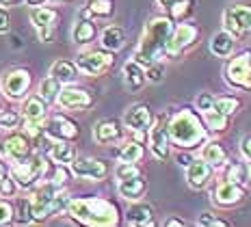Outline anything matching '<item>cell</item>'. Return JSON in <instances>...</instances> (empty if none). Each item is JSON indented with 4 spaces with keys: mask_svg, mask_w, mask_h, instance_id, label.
<instances>
[{
    "mask_svg": "<svg viewBox=\"0 0 251 227\" xmlns=\"http://www.w3.org/2000/svg\"><path fill=\"white\" fill-rule=\"evenodd\" d=\"M24 2L28 4V7H39V4H46L48 0H24Z\"/></svg>",
    "mask_w": 251,
    "mask_h": 227,
    "instance_id": "cell-54",
    "label": "cell"
},
{
    "mask_svg": "<svg viewBox=\"0 0 251 227\" xmlns=\"http://www.w3.org/2000/svg\"><path fill=\"white\" fill-rule=\"evenodd\" d=\"M174 2H176V0H156V4H158V7L163 9V11H167V9H169Z\"/></svg>",
    "mask_w": 251,
    "mask_h": 227,
    "instance_id": "cell-53",
    "label": "cell"
},
{
    "mask_svg": "<svg viewBox=\"0 0 251 227\" xmlns=\"http://www.w3.org/2000/svg\"><path fill=\"white\" fill-rule=\"evenodd\" d=\"M167 130H169L171 145L177 150L195 151L203 145V141L210 136L208 128L203 126L200 110L191 106H182L174 115L167 117Z\"/></svg>",
    "mask_w": 251,
    "mask_h": 227,
    "instance_id": "cell-1",
    "label": "cell"
},
{
    "mask_svg": "<svg viewBox=\"0 0 251 227\" xmlns=\"http://www.w3.org/2000/svg\"><path fill=\"white\" fill-rule=\"evenodd\" d=\"M174 26H176V22L169 15H156V18H151L148 26H145L143 35H141L132 59L143 67L158 61V59H163L167 41H169L171 33H174Z\"/></svg>",
    "mask_w": 251,
    "mask_h": 227,
    "instance_id": "cell-3",
    "label": "cell"
},
{
    "mask_svg": "<svg viewBox=\"0 0 251 227\" xmlns=\"http://www.w3.org/2000/svg\"><path fill=\"white\" fill-rule=\"evenodd\" d=\"M78 67L74 61L70 59H56L54 63L50 65V76L56 78L61 84H74L78 80Z\"/></svg>",
    "mask_w": 251,
    "mask_h": 227,
    "instance_id": "cell-28",
    "label": "cell"
},
{
    "mask_svg": "<svg viewBox=\"0 0 251 227\" xmlns=\"http://www.w3.org/2000/svg\"><path fill=\"white\" fill-rule=\"evenodd\" d=\"M117 191L126 202H130V203L139 202V199H143L145 193H148V179L143 177V173H141V176H134V177H128V179H119Z\"/></svg>",
    "mask_w": 251,
    "mask_h": 227,
    "instance_id": "cell-24",
    "label": "cell"
},
{
    "mask_svg": "<svg viewBox=\"0 0 251 227\" xmlns=\"http://www.w3.org/2000/svg\"><path fill=\"white\" fill-rule=\"evenodd\" d=\"M126 46V30L117 24H111L100 33V48L108 52H119Z\"/></svg>",
    "mask_w": 251,
    "mask_h": 227,
    "instance_id": "cell-30",
    "label": "cell"
},
{
    "mask_svg": "<svg viewBox=\"0 0 251 227\" xmlns=\"http://www.w3.org/2000/svg\"><path fill=\"white\" fill-rule=\"evenodd\" d=\"M30 203H33V223H46L56 214H63L70 203V193L63 186H56L54 182L46 179L39 182L35 188H30Z\"/></svg>",
    "mask_w": 251,
    "mask_h": 227,
    "instance_id": "cell-4",
    "label": "cell"
},
{
    "mask_svg": "<svg viewBox=\"0 0 251 227\" xmlns=\"http://www.w3.org/2000/svg\"><path fill=\"white\" fill-rule=\"evenodd\" d=\"M65 212L72 221L89 227H117L122 223L117 203L102 197H72Z\"/></svg>",
    "mask_w": 251,
    "mask_h": 227,
    "instance_id": "cell-2",
    "label": "cell"
},
{
    "mask_svg": "<svg viewBox=\"0 0 251 227\" xmlns=\"http://www.w3.org/2000/svg\"><path fill=\"white\" fill-rule=\"evenodd\" d=\"M33 141L24 134L22 130H11L9 136L2 141V156L9 162H20L24 158H28L33 154Z\"/></svg>",
    "mask_w": 251,
    "mask_h": 227,
    "instance_id": "cell-17",
    "label": "cell"
},
{
    "mask_svg": "<svg viewBox=\"0 0 251 227\" xmlns=\"http://www.w3.org/2000/svg\"><path fill=\"white\" fill-rule=\"evenodd\" d=\"M165 227H186V221L180 219V216H167V219L163 221Z\"/></svg>",
    "mask_w": 251,
    "mask_h": 227,
    "instance_id": "cell-50",
    "label": "cell"
},
{
    "mask_svg": "<svg viewBox=\"0 0 251 227\" xmlns=\"http://www.w3.org/2000/svg\"><path fill=\"white\" fill-rule=\"evenodd\" d=\"M76 67L80 74L87 76H102L113 67L115 63V52H108L104 48H87L76 54Z\"/></svg>",
    "mask_w": 251,
    "mask_h": 227,
    "instance_id": "cell-9",
    "label": "cell"
},
{
    "mask_svg": "<svg viewBox=\"0 0 251 227\" xmlns=\"http://www.w3.org/2000/svg\"><path fill=\"white\" fill-rule=\"evenodd\" d=\"M148 147L154 160L165 162L171 156V139L169 130H167V115H158L151 121L148 130Z\"/></svg>",
    "mask_w": 251,
    "mask_h": 227,
    "instance_id": "cell-11",
    "label": "cell"
},
{
    "mask_svg": "<svg viewBox=\"0 0 251 227\" xmlns=\"http://www.w3.org/2000/svg\"><path fill=\"white\" fill-rule=\"evenodd\" d=\"M200 227H229L232 223H229L227 219H221L219 214L210 212V210H206V212L197 214V221H195Z\"/></svg>",
    "mask_w": 251,
    "mask_h": 227,
    "instance_id": "cell-40",
    "label": "cell"
},
{
    "mask_svg": "<svg viewBox=\"0 0 251 227\" xmlns=\"http://www.w3.org/2000/svg\"><path fill=\"white\" fill-rule=\"evenodd\" d=\"M78 156L74 141H50V145L46 147V158L54 165H67Z\"/></svg>",
    "mask_w": 251,
    "mask_h": 227,
    "instance_id": "cell-23",
    "label": "cell"
},
{
    "mask_svg": "<svg viewBox=\"0 0 251 227\" xmlns=\"http://www.w3.org/2000/svg\"><path fill=\"white\" fill-rule=\"evenodd\" d=\"M234 50H236V39L227 30L221 28L219 33H214L210 37V52L217 59H227V56L234 54Z\"/></svg>",
    "mask_w": 251,
    "mask_h": 227,
    "instance_id": "cell-27",
    "label": "cell"
},
{
    "mask_svg": "<svg viewBox=\"0 0 251 227\" xmlns=\"http://www.w3.org/2000/svg\"><path fill=\"white\" fill-rule=\"evenodd\" d=\"M61 87L63 84L56 80V78H52V76H46L44 80L39 82V87H37V96L44 100L46 104H56V98H59V91H61Z\"/></svg>",
    "mask_w": 251,
    "mask_h": 227,
    "instance_id": "cell-35",
    "label": "cell"
},
{
    "mask_svg": "<svg viewBox=\"0 0 251 227\" xmlns=\"http://www.w3.org/2000/svg\"><path fill=\"white\" fill-rule=\"evenodd\" d=\"M223 80L234 91L251 93V50L245 48L227 56V63L223 67Z\"/></svg>",
    "mask_w": 251,
    "mask_h": 227,
    "instance_id": "cell-6",
    "label": "cell"
},
{
    "mask_svg": "<svg viewBox=\"0 0 251 227\" xmlns=\"http://www.w3.org/2000/svg\"><path fill=\"white\" fill-rule=\"evenodd\" d=\"M243 98L234 96V93H226V96H214V108L219 110V113L227 115V117H234V115L240 113V108H243Z\"/></svg>",
    "mask_w": 251,
    "mask_h": 227,
    "instance_id": "cell-32",
    "label": "cell"
},
{
    "mask_svg": "<svg viewBox=\"0 0 251 227\" xmlns=\"http://www.w3.org/2000/svg\"><path fill=\"white\" fill-rule=\"evenodd\" d=\"M30 87H33V74L26 67H13L2 76L0 80V91L11 102H20L28 96Z\"/></svg>",
    "mask_w": 251,
    "mask_h": 227,
    "instance_id": "cell-10",
    "label": "cell"
},
{
    "mask_svg": "<svg viewBox=\"0 0 251 227\" xmlns=\"http://www.w3.org/2000/svg\"><path fill=\"white\" fill-rule=\"evenodd\" d=\"M126 134V128H124V121L115 119V117H106V119H100L91 130V136L98 145H113V143H119Z\"/></svg>",
    "mask_w": 251,
    "mask_h": 227,
    "instance_id": "cell-19",
    "label": "cell"
},
{
    "mask_svg": "<svg viewBox=\"0 0 251 227\" xmlns=\"http://www.w3.org/2000/svg\"><path fill=\"white\" fill-rule=\"evenodd\" d=\"M193 13H195V0H176V2L167 9V15H169L176 24L186 22Z\"/></svg>",
    "mask_w": 251,
    "mask_h": 227,
    "instance_id": "cell-36",
    "label": "cell"
},
{
    "mask_svg": "<svg viewBox=\"0 0 251 227\" xmlns=\"http://www.w3.org/2000/svg\"><path fill=\"white\" fill-rule=\"evenodd\" d=\"M200 115H201V119H203V126L208 128L210 134L219 136V134H226V132L229 130V119H232V117L219 113L217 108H210V110H206V113H200Z\"/></svg>",
    "mask_w": 251,
    "mask_h": 227,
    "instance_id": "cell-31",
    "label": "cell"
},
{
    "mask_svg": "<svg viewBox=\"0 0 251 227\" xmlns=\"http://www.w3.org/2000/svg\"><path fill=\"white\" fill-rule=\"evenodd\" d=\"M56 22H59V11L52 7H30V24H33L35 33H37L39 41L44 44H50L54 39V28Z\"/></svg>",
    "mask_w": 251,
    "mask_h": 227,
    "instance_id": "cell-14",
    "label": "cell"
},
{
    "mask_svg": "<svg viewBox=\"0 0 251 227\" xmlns=\"http://www.w3.org/2000/svg\"><path fill=\"white\" fill-rule=\"evenodd\" d=\"M56 104L63 110H87L93 106V93L87 91V89L78 87V84H63L59 98H56Z\"/></svg>",
    "mask_w": 251,
    "mask_h": 227,
    "instance_id": "cell-16",
    "label": "cell"
},
{
    "mask_svg": "<svg viewBox=\"0 0 251 227\" xmlns=\"http://www.w3.org/2000/svg\"><path fill=\"white\" fill-rule=\"evenodd\" d=\"M126 223L132 225V227H151L156 225V214H154V208L150 203H145L143 199L139 202H132L128 210H126Z\"/></svg>",
    "mask_w": 251,
    "mask_h": 227,
    "instance_id": "cell-22",
    "label": "cell"
},
{
    "mask_svg": "<svg viewBox=\"0 0 251 227\" xmlns=\"http://www.w3.org/2000/svg\"><path fill=\"white\" fill-rule=\"evenodd\" d=\"M24 132L26 136H28L30 141H35L37 143L39 139H44L46 136V132H44V121H22V128H20Z\"/></svg>",
    "mask_w": 251,
    "mask_h": 227,
    "instance_id": "cell-42",
    "label": "cell"
},
{
    "mask_svg": "<svg viewBox=\"0 0 251 227\" xmlns=\"http://www.w3.org/2000/svg\"><path fill=\"white\" fill-rule=\"evenodd\" d=\"M11 30V15L7 7H0V35H7Z\"/></svg>",
    "mask_w": 251,
    "mask_h": 227,
    "instance_id": "cell-47",
    "label": "cell"
},
{
    "mask_svg": "<svg viewBox=\"0 0 251 227\" xmlns=\"http://www.w3.org/2000/svg\"><path fill=\"white\" fill-rule=\"evenodd\" d=\"M85 7L93 20H108L115 15V0H87Z\"/></svg>",
    "mask_w": 251,
    "mask_h": 227,
    "instance_id": "cell-38",
    "label": "cell"
},
{
    "mask_svg": "<svg viewBox=\"0 0 251 227\" xmlns=\"http://www.w3.org/2000/svg\"><path fill=\"white\" fill-rule=\"evenodd\" d=\"M44 132L50 141H76L80 136L78 124L63 113H54L48 121H44Z\"/></svg>",
    "mask_w": 251,
    "mask_h": 227,
    "instance_id": "cell-15",
    "label": "cell"
},
{
    "mask_svg": "<svg viewBox=\"0 0 251 227\" xmlns=\"http://www.w3.org/2000/svg\"><path fill=\"white\" fill-rule=\"evenodd\" d=\"M221 171H223V179H229V182L245 184V186H247V162L245 160H234V158H229Z\"/></svg>",
    "mask_w": 251,
    "mask_h": 227,
    "instance_id": "cell-33",
    "label": "cell"
},
{
    "mask_svg": "<svg viewBox=\"0 0 251 227\" xmlns=\"http://www.w3.org/2000/svg\"><path fill=\"white\" fill-rule=\"evenodd\" d=\"M122 74H124L126 87H128V91H132V93H139L141 89L145 87V82H148V78H145V67L139 65L134 59H130V61L124 63Z\"/></svg>",
    "mask_w": 251,
    "mask_h": 227,
    "instance_id": "cell-26",
    "label": "cell"
},
{
    "mask_svg": "<svg viewBox=\"0 0 251 227\" xmlns=\"http://www.w3.org/2000/svg\"><path fill=\"white\" fill-rule=\"evenodd\" d=\"M11 48H18V50H22V48H24V41H22V37L11 35Z\"/></svg>",
    "mask_w": 251,
    "mask_h": 227,
    "instance_id": "cell-51",
    "label": "cell"
},
{
    "mask_svg": "<svg viewBox=\"0 0 251 227\" xmlns=\"http://www.w3.org/2000/svg\"><path fill=\"white\" fill-rule=\"evenodd\" d=\"M115 179H128V177H134V176H141V167L139 162H117V167H115Z\"/></svg>",
    "mask_w": 251,
    "mask_h": 227,
    "instance_id": "cell-41",
    "label": "cell"
},
{
    "mask_svg": "<svg viewBox=\"0 0 251 227\" xmlns=\"http://www.w3.org/2000/svg\"><path fill=\"white\" fill-rule=\"evenodd\" d=\"M15 193H18V184L11 177V173L0 177V197H15Z\"/></svg>",
    "mask_w": 251,
    "mask_h": 227,
    "instance_id": "cell-46",
    "label": "cell"
},
{
    "mask_svg": "<svg viewBox=\"0 0 251 227\" xmlns=\"http://www.w3.org/2000/svg\"><path fill=\"white\" fill-rule=\"evenodd\" d=\"M115 156H117L119 162H141V158L145 156V147H143V143L132 139L119 147V150L115 151Z\"/></svg>",
    "mask_w": 251,
    "mask_h": 227,
    "instance_id": "cell-34",
    "label": "cell"
},
{
    "mask_svg": "<svg viewBox=\"0 0 251 227\" xmlns=\"http://www.w3.org/2000/svg\"><path fill=\"white\" fill-rule=\"evenodd\" d=\"M184 171H186L184 173L186 184H188V188H193V191H203V188H208L212 182V176H214V169L200 156L193 158V160L184 167Z\"/></svg>",
    "mask_w": 251,
    "mask_h": 227,
    "instance_id": "cell-18",
    "label": "cell"
},
{
    "mask_svg": "<svg viewBox=\"0 0 251 227\" xmlns=\"http://www.w3.org/2000/svg\"><path fill=\"white\" fill-rule=\"evenodd\" d=\"M200 158H203V160L210 165L214 171H221L223 167H226V162L229 160V151L227 147L221 143L219 139H210L208 136L206 141H203V145L200 147Z\"/></svg>",
    "mask_w": 251,
    "mask_h": 227,
    "instance_id": "cell-21",
    "label": "cell"
},
{
    "mask_svg": "<svg viewBox=\"0 0 251 227\" xmlns=\"http://www.w3.org/2000/svg\"><path fill=\"white\" fill-rule=\"evenodd\" d=\"M0 154H2V141H0Z\"/></svg>",
    "mask_w": 251,
    "mask_h": 227,
    "instance_id": "cell-58",
    "label": "cell"
},
{
    "mask_svg": "<svg viewBox=\"0 0 251 227\" xmlns=\"http://www.w3.org/2000/svg\"><path fill=\"white\" fill-rule=\"evenodd\" d=\"M249 197V191L245 184L229 182V179H217L214 188H210V202L217 208H236Z\"/></svg>",
    "mask_w": 251,
    "mask_h": 227,
    "instance_id": "cell-12",
    "label": "cell"
},
{
    "mask_svg": "<svg viewBox=\"0 0 251 227\" xmlns=\"http://www.w3.org/2000/svg\"><path fill=\"white\" fill-rule=\"evenodd\" d=\"M13 212H15V208H13V203L9 202V197L0 199V227L13 223Z\"/></svg>",
    "mask_w": 251,
    "mask_h": 227,
    "instance_id": "cell-44",
    "label": "cell"
},
{
    "mask_svg": "<svg viewBox=\"0 0 251 227\" xmlns=\"http://www.w3.org/2000/svg\"><path fill=\"white\" fill-rule=\"evenodd\" d=\"M193 158H195V156H193V151H188V150H177L176 162H177V165H180V167H186L188 162L193 160Z\"/></svg>",
    "mask_w": 251,
    "mask_h": 227,
    "instance_id": "cell-49",
    "label": "cell"
},
{
    "mask_svg": "<svg viewBox=\"0 0 251 227\" xmlns=\"http://www.w3.org/2000/svg\"><path fill=\"white\" fill-rule=\"evenodd\" d=\"M22 113L18 110H2L0 108V128L11 132V130H20L22 128Z\"/></svg>",
    "mask_w": 251,
    "mask_h": 227,
    "instance_id": "cell-39",
    "label": "cell"
},
{
    "mask_svg": "<svg viewBox=\"0 0 251 227\" xmlns=\"http://www.w3.org/2000/svg\"><path fill=\"white\" fill-rule=\"evenodd\" d=\"M200 44V28H197L195 22H177L174 26V33H171L169 41H167V48H165V54L163 59H169V61H177L186 54L191 48Z\"/></svg>",
    "mask_w": 251,
    "mask_h": 227,
    "instance_id": "cell-7",
    "label": "cell"
},
{
    "mask_svg": "<svg viewBox=\"0 0 251 227\" xmlns=\"http://www.w3.org/2000/svg\"><path fill=\"white\" fill-rule=\"evenodd\" d=\"M24 0H0V7H18V4H22Z\"/></svg>",
    "mask_w": 251,
    "mask_h": 227,
    "instance_id": "cell-52",
    "label": "cell"
},
{
    "mask_svg": "<svg viewBox=\"0 0 251 227\" xmlns=\"http://www.w3.org/2000/svg\"><path fill=\"white\" fill-rule=\"evenodd\" d=\"M223 30H227L236 41L251 35V4L234 2L223 11Z\"/></svg>",
    "mask_w": 251,
    "mask_h": 227,
    "instance_id": "cell-8",
    "label": "cell"
},
{
    "mask_svg": "<svg viewBox=\"0 0 251 227\" xmlns=\"http://www.w3.org/2000/svg\"><path fill=\"white\" fill-rule=\"evenodd\" d=\"M0 108H2V91H0Z\"/></svg>",
    "mask_w": 251,
    "mask_h": 227,
    "instance_id": "cell-57",
    "label": "cell"
},
{
    "mask_svg": "<svg viewBox=\"0 0 251 227\" xmlns=\"http://www.w3.org/2000/svg\"><path fill=\"white\" fill-rule=\"evenodd\" d=\"M98 37V24L93 18H78L72 28V41L76 46H91Z\"/></svg>",
    "mask_w": 251,
    "mask_h": 227,
    "instance_id": "cell-25",
    "label": "cell"
},
{
    "mask_svg": "<svg viewBox=\"0 0 251 227\" xmlns=\"http://www.w3.org/2000/svg\"><path fill=\"white\" fill-rule=\"evenodd\" d=\"M247 184H251V162H247Z\"/></svg>",
    "mask_w": 251,
    "mask_h": 227,
    "instance_id": "cell-55",
    "label": "cell"
},
{
    "mask_svg": "<svg viewBox=\"0 0 251 227\" xmlns=\"http://www.w3.org/2000/svg\"><path fill=\"white\" fill-rule=\"evenodd\" d=\"M50 2H56V4H65V2H72V0H50Z\"/></svg>",
    "mask_w": 251,
    "mask_h": 227,
    "instance_id": "cell-56",
    "label": "cell"
},
{
    "mask_svg": "<svg viewBox=\"0 0 251 227\" xmlns=\"http://www.w3.org/2000/svg\"><path fill=\"white\" fill-rule=\"evenodd\" d=\"M70 171L72 176L78 179H89V182H102L106 179V176L111 173V167H108L106 160L96 156H76L74 160L70 162Z\"/></svg>",
    "mask_w": 251,
    "mask_h": 227,
    "instance_id": "cell-13",
    "label": "cell"
},
{
    "mask_svg": "<svg viewBox=\"0 0 251 227\" xmlns=\"http://www.w3.org/2000/svg\"><path fill=\"white\" fill-rule=\"evenodd\" d=\"M240 156L245 162H251V134H245L240 139Z\"/></svg>",
    "mask_w": 251,
    "mask_h": 227,
    "instance_id": "cell-48",
    "label": "cell"
},
{
    "mask_svg": "<svg viewBox=\"0 0 251 227\" xmlns=\"http://www.w3.org/2000/svg\"><path fill=\"white\" fill-rule=\"evenodd\" d=\"M151 121H154V113L145 102L132 104L124 115V128L128 132H143L148 134Z\"/></svg>",
    "mask_w": 251,
    "mask_h": 227,
    "instance_id": "cell-20",
    "label": "cell"
},
{
    "mask_svg": "<svg viewBox=\"0 0 251 227\" xmlns=\"http://www.w3.org/2000/svg\"><path fill=\"white\" fill-rule=\"evenodd\" d=\"M145 78H148V82H154V84L163 82V78H165V63L158 59V61L150 63V65H145Z\"/></svg>",
    "mask_w": 251,
    "mask_h": 227,
    "instance_id": "cell-43",
    "label": "cell"
},
{
    "mask_svg": "<svg viewBox=\"0 0 251 227\" xmlns=\"http://www.w3.org/2000/svg\"><path fill=\"white\" fill-rule=\"evenodd\" d=\"M9 173L18 184V191H30L35 188L48 173V158L39 151H33L28 158L9 165Z\"/></svg>",
    "mask_w": 251,
    "mask_h": 227,
    "instance_id": "cell-5",
    "label": "cell"
},
{
    "mask_svg": "<svg viewBox=\"0 0 251 227\" xmlns=\"http://www.w3.org/2000/svg\"><path fill=\"white\" fill-rule=\"evenodd\" d=\"M214 108V93L210 91H201L197 93L195 98V110H200V113H206V110Z\"/></svg>",
    "mask_w": 251,
    "mask_h": 227,
    "instance_id": "cell-45",
    "label": "cell"
},
{
    "mask_svg": "<svg viewBox=\"0 0 251 227\" xmlns=\"http://www.w3.org/2000/svg\"><path fill=\"white\" fill-rule=\"evenodd\" d=\"M20 113H22V119H26V121H46V117H48V104H46L37 93H35V96H26L24 106Z\"/></svg>",
    "mask_w": 251,
    "mask_h": 227,
    "instance_id": "cell-29",
    "label": "cell"
},
{
    "mask_svg": "<svg viewBox=\"0 0 251 227\" xmlns=\"http://www.w3.org/2000/svg\"><path fill=\"white\" fill-rule=\"evenodd\" d=\"M15 212H13V223L15 225H30L33 223V203H30V195L28 197H18V202L13 203Z\"/></svg>",
    "mask_w": 251,
    "mask_h": 227,
    "instance_id": "cell-37",
    "label": "cell"
}]
</instances>
